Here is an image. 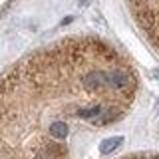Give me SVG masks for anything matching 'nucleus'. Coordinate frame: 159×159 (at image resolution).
I'll return each mask as SVG.
<instances>
[{"label":"nucleus","mask_w":159,"mask_h":159,"mask_svg":"<svg viewBox=\"0 0 159 159\" xmlns=\"http://www.w3.org/2000/svg\"><path fill=\"white\" fill-rule=\"evenodd\" d=\"M137 93L131 62L99 38H68L20 60L0 78V159H72L54 123L117 121Z\"/></svg>","instance_id":"f257e3e1"},{"label":"nucleus","mask_w":159,"mask_h":159,"mask_svg":"<svg viewBox=\"0 0 159 159\" xmlns=\"http://www.w3.org/2000/svg\"><path fill=\"white\" fill-rule=\"evenodd\" d=\"M127 6L137 28L159 54V0H127Z\"/></svg>","instance_id":"f03ea898"},{"label":"nucleus","mask_w":159,"mask_h":159,"mask_svg":"<svg viewBox=\"0 0 159 159\" xmlns=\"http://www.w3.org/2000/svg\"><path fill=\"white\" fill-rule=\"evenodd\" d=\"M121 141H123V137H121V135L103 139V141L99 143V153H102V155H109L113 149H117V147H119V143H121Z\"/></svg>","instance_id":"7ed1b4c3"},{"label":"nucleus","mask_w":159,"mask_h":159,"mask_svg":"<svg viewBox=\"0 0 159 159\" xmlns=\"http://www.w3.org/2000/svg\"><path fill=\"white\" fill-rule=\"evenodd\" d=\"M121 159H159L157 153H135V155H125Z\"/></svg>","instance_id":"20e7f679"}]
</instances>
